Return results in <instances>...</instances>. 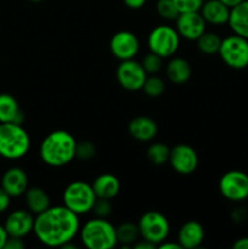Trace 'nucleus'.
I'll list each match as a JSON object with an SVG mask.
<instances>
[{"mask_svg":"<svg viewBox=\"0 0 248 249\" xmlns=\"http://www.w3.org/2000/svg\"><path fill=\"white\" fill-rule=\"evenodd\" d=\"M79 215L66 206L49 207L43 213L35 215L33 232L46 247L61 248L73 241L79 233Z\"/></svg>","mask_w":248,"mask_h":249,"instance_id":"nucleus-1","label":"nucleus"},{"mask_svg":"<svg viewBox=\"0 0 248 249\" xmlns=\"http://www.w3.org/2000/svg\"><path fill=\"white\" fill-rule=\"evenodd\" d=\"M77 140L66 130H53L43 139L39 147V156L44 164L61 168L70 164L75 158Z\"/></svg>","mask_w":248,"mask_h":249,"instance_id":"nucleus-2","label":"nucleus"},{"mask_svg":"<svg viewBox=\"0 0 248 249\" xmlns=\"http://www.w3.org/2000/svg\"><path fill=\"white\" fill-rule=\"evenodd\" d=\"M80 242L88 249H112L118 245L116 228L105 218L90 219L80 226Z\"/></svg>","mask_w":248,"mask_h":249,"instance_id":"nucleus-3","label":"nucleus"},{"mask_svg":"<svg viewBox=\"0 0 248 249\" xmlns=\"http://www.w3.org/2000/svg\"><path fill=\"white\" fill-rule=\"evenodd\" d=\"M31 138L22 124L0 123V156L5 160H19L28 153Z\"/></svg>","mask_w":248,"mask_h":249,"instance_id":"nucleus-4","label":"nucleus"},{"mask_svg":"<svg viewBox=\"0 0 248 249\" xmlns=\"http://www.w3.org/2000/svg\"><path fill=\"white\" fill-rule=\"evenodd\" d=\"M96 199L97 197L91 185L82 180L68 184L62 194L63 206H66L78 215L91 212Z\"/></svg>","mask_w":248,"mask_h":249,"instance_id":"nucleus-5","label":"nucleus"},{"mask_svg":"<svg viewBox=\"0 0 248 249\" xmlns=\"http://www.w3.org/2000/svg\"><path fill=\"white\" fill-rule=\"evenodd\" d=\"M138 228L141 238L153 243L156 247L168 240L170 232L169 220L158 211H148L143 213L139 219Z\"/></svg>","mask_w":248,"mask_h":249,"instance_id":"nucleus-6","label":"nucleus"},{"mask_svg":"<svg viewBox=\"0 0 248 249\" xmlns=\"http://www.w3.org/2000/svg\"><path fill=\"white\" fill-rule=\"evenodd\" d=\"M177 31L170 26L159 24L150 32L147 36V46L151 53L164 58H169L177 51L180 45Z\"/></svg>","mask_w":248,"mask_h":249,"instance_id":"nucleus-7","label":"nucleus"},{"mask_svg":"<svg viewBox=\"0 0 248 249\" xmlns=\"http://www.w3.org/2000/svg\"><path fill=\"white\" fill-rule=\"evenodd\" d=\"M219 56L228 67L243 70L248 67V39L232 34L221 39Z\"/></svg>","mask_w":248,"mask_h":249,"instance_id":"nucleus-8","label":"nucleus"},{"mask_svg":"<svg viewBox=\"0 0 248 249\" xmlns=\"http://www.w3.org/2000/svg\"><path fill=\"white\" fill-rule=\"evenodd\" d=\"M221 196L231 202H242L248 198V175L241 170H229L219 180Z\"/></svg>","mask_w":248,"mask_h":249,"instance_id":"nucleus-9","label":"nucleus"},{"mask_svg":"<svg viewBox=\"0 0 248 249\" xmlns=\"http://www.w3.org/2000/svg\"><path fill=\"white\" fill-rule=\"evenodd\" d=\"M147 75L141 62H138L134 58L121 61L116 71L117 82L128 91H139L142 89Z\"/></svg>","mask_w":248,"mask_h":249,"instance_id":"nucleus-10","label":"nucleus"},{"mask_svg":"<svg viewBox=\"0 0 248 249\" xmlns=\"http://www.w3.org/2000/svg\"><path fill=\"white\" fill-rule=\"evenodd\" d=\"M168 163L177 174L190 175L198 167V155L191 146L186 143H179L170 148Z\"/></svg>","mask_w":248,"mask_h":249,"instance_id":"nucleus-11","label":"nucleus"},{"mask_svg":"<svg viewBox=\"0 0 248 249\" xmlns=\"http://www.w3.org/2000/svg\"><path fill=\"white\" fill-rule=\"evenodd\" d=\"M140 43L133 32L119 31L112 36L109 40L111 53L119 61L133 60L139 53Z\"/></svg>","mask_w":248,"mask_h":249,"instance_id":"nucleus-12","label":"nucleus"},{"mask_svg":"<svg viewBox=\"0 0 248 249\" xmlns=\"http://www.w3.org/2000/svg\"><path fill=\"white\" fill-rule=\"evenodd\" d=\"M177 31L181 38L196 41L207 29V22L199 11L182 12L175 19Z\"/></svg>","mask_w":248,"mask_h":249,"instance_id":"nucleus-13","label":"nucleus"},{"mask_svg":"<svg viewBox=\"0 0 248 249\" xmlns=\"http://www.w3.org/2000/svg\"><path fill=\"white\" fill-rule=\"evenodd\" d=\"M34 216L28 209H15L4 221V228L7 236L24 238L33 232Z\"/></svg>","mask_w":248,"mask_h":249,"instance_id":"nucleus-14","label":"nucleus"},{"mask_svg":"<svg viewBox=\"0 0 248 249\" xmlns=\"http://www.w3.org/2000/svg\"><path fill=\"white\" fill-rule=\"evenodd\" d=\"M0 186L11 196V198L23 196L29 187V180L26 170L19 167L9 168L2 174Z\"/></svg>","mask_w":248,"mask_h":249,"instance_id":"nucleus-15","label":"nucleus"},{"mask_svg":"<svg viewBox=\"0 0 248 249\" xmlns=\"http://www.w3.org/2000/svg\"><path fill=\"white\" fill-rule=\"evenodd\" d=\"M129 135L140 142H148L156 138L158 133L157 123L147 116H138L128 124Z\"/></svg>","mask_w":248,"mask_h":249,"instance_id":"nucleus-16","label":"nucleus"},{"mask_svg":"<svg viewBox=\"0 0 248 249\" xmlns=\"http://www.w3.org/2000/svg\"><path fill=\"white\" fill-rule=\"evenodd\" d=\"M204 228L196 220H189L181 225L177 232V242L185 249H195L204 241Z\"/></svg>","mask_w":248,"mask_h":249,"instance_id":"nucleus-17","label":"nucleus"},{"mask_svg":"<svg viewBox=\"0 0 248 249\" xmlns=\"http://www.w3.org/2000/svg\"><path fill=\"white\" fill-rule=\"evenodd\" d=\"M230 10V7L226 6L220 0H204L199 12L207 23L221 26L229 22Z\"/></svg>","mask_w":248,"mask_h":249,"instance_id":"nucleus-18","label":"nucleus"},{"mask_svg":"<svg viewBox=\"0 0 248 249\" xmlns=\"http://www.w3.org/2000/svg\"><path fill=\"white\" fill-rule=\"evenodd\" d=\"M24 113L19 107L18 101L7 92L0 94V123L22 124Z\"/></svg>","mask_w":248,"mask_h":249,"instance_id":"nucleus-19","label":"nucleus"},{"mask_svg":"<svg viewBox=\"0 0 248 249\" xmlns=\"http://www.w3.org/2000/svg\"><path fill=\"white\" fill-rule=\"evenodd\" d=\"M92 190L97 198L113 199L121 191V182L116 175L111 173H104L99 175L91 184Z\"/></svg>","mask_w":248,"mask_h":249,"instance_id":"nucleus-20","label":"nucleus"},{"mask_svg":"<svg viewBox=\"0 0 248 249\" xmlns=\"http://www.w3.org/2000/svg\"><path fill=\"white\" fill-rule=\"evenodd\" d=\"M192 70L190 63L182 57H173L165 66V75L173 84L181 85L189 82Z\"/></svg>","mask_w":248,"mask_h":249,"instance_id":"nucleus-21","label":"nucleus"},{"mask_svg":"<svg viewBox=\"0 0 248 249\" xmlns=\"http://www.w3.org/2000/svg\"><path fill=\"white\" fill-rule=\"evenodd\" d=\"M228 24L233 34L248 39V0H243L236 6L231 7Z\"/></svg>","mask_w":248,"mask_h":249,"instance_id":"nucleus-22","label":"nucleus"},{"mask_svg":"<svg viewBox=\"0 0 248 249\" xmlns=\"http://www.w3.org/2000/svg\"><path fill=\"white\" fill-rule=\"evenodd\" d=\"M23 196L27 209L34 215L43 213L50 207V197L41 187H28Z\"/></svg>","mask_w":248,"mask_h":249,"instance_id":"nucleus-23","label":"nucleus"},{"mask_svg":"<svg viewBox=\"0 0 248 249\" xmlns=\"http://www.w3.org/2000/svg\"><path fill=\"white\" fill-rule=\"evenodd\" d=\"M117 241L121 245L122 249L133 248V245L141 238L138 224L134 223H122L116 228Z\"/></svg>","mask_w":248,"mask_h":249,"instance_id":"nucleus-24","label":"nucleus"},{"mask_svg":"<svg viewBox=\"0 0 248 249\" xmlns=\"http://www.w3.org/2000/svg\"><path fill=\"white\" fill-rule=\"evenodd\" d=\"M196 41L198 50L204 55H215L220 49L221 38L214 32L206 31Z\"/></svg>","mask_w":248,"mask_h":249,"instance_id":"nucleus-25","label":"nucleus"},{"mask_svg":"<svg viewBox=\"0 0 248 249\" xmlns=\"http://www.w3.org/2000/svg\"><path fill=\"white\" fill-rule=\"evenodd\" d=\"M146 156L153 165H163L169 162L170 148L163 142H153L148 146Z\"/></svg>","mask_w":248,"mask_h":249,"instance_id":"nucleus-26","label":"nucleus"},{"mask_svg":"<svg viewBox=\"0 0 248 249\" xmlns=\"http://www.w3.org/2000/svg\"><path fill=\"white\" fill-rule=\"evenodd\" d=\"M141 90H143L146 96L156 99V97H159L163 95V92H164L165 90V83L164 80L160 77H158V75H147V78H146L145 80V84H143L142 89Z\"/></svg>","mask_w":248,"mask_h":249,"instance_id":"nucleus-27","label":"nucleus"},{"mask_svg":"<svg viewBox=\"0 0 248 249\" xmlns=\"http://www.w3.org/2000/svg\"><path fill=\"white\" fill-rule=\"evenodd\" d=\"M156 10H157V14L167 21H175L180 15L179 10L173 0H157Z\"/></svg>","mask_w":248,"mask_h":249,"instance_id":"nucleus-28","label":"nucleus"},{"mask_svg":"<svg viewBox=\"0 0 248 249\" xmlns=\"http://www.w3.org/2000/svg\"><path fill=\"white\" fill-rule=\"evenodd\" d=\"M141 65H142L143 70L146 71V73H147L148 75L157 74V73H159L160 70L163 68V58L150 51V53L142 58Z\"/></svg>","mask_w":248,"mask_h":249,"instance_id":"nucleus-29","label":"nucleus"},{"mask_svg":"<svg viewBox=\"0 0 248 249\" xmlns=\"http://www.w3.org/2000/svg\"><path fill=\"white\" fill-rule=\"evenodd\" d=\"M96 146L92 141L90 140H83L78 142L77 147H75V158H79L82 160H90L95 157L96 155Z\"/></svg>","mask_w":248,"mask_h":249,"instance_id":"nucleus-30","label":"nucleus"},{"mask_svg":"<svg viewBox=\"0 0 248 249\" xmlns=\"http://www.w3.org/2000/svg\"><path fill=\"white\" fill-rule=\"evenodd\" d=\"M91 212L94 213V215L96 216V218L107 219L109 216V214L112 213L111 202H109V199L97 198L94 207H92Z\"/></svg>","mask_w":248,"mask_h":249,"instance_id":"nucleus-31","label":"nucleus"},{"mask_svg":"<svg viewBox=\"0 0 248 249\" xmlns=\"http://www.w3.org/2000/svg\"><path fill=\"white\" fill-rule=\"evenodd\" d=\"M180 14L199 11L204 0H173Z\"/></svg>","mask_w":248,"mask_h":249,"instance_id":"nucleus-32","label":"nucleus"},{"mask_svg":"<svg viewBox=\"0 0 248 249\" xmlns=\"http://www.w3.org/2000/svg\"><path fill=\"white\" fill-rule=\"evenodd\" d=\"M24 247H26V245L23 242V238L9 236L2 249H23Z\"/></svg>","mask_w":248,"mask_h":249,"instance_id":"nucleus-33","label":"nucleus"},{"mask_svg":"<svg viewBox=\"0 0 248 249\" xmlns=\"http://www.w3.org/2000/svg\"><path fill=\"white\" fill-rule=\"evenodd\" d=\"M10 203H11V196L0 186V214L9 209Z\"/></svg>","mask_w":248,"mask_h":249,"instance_id":"nucleus-34","label":"nucleus"},{"mask_svg":"<svg viewBox=\"0 0 248 249\" xmlns=\"http://www.w3.org/2000/svg\"><path fill=\"white\" fill-rule=\"evenodd\" d=\"M231 218L235 221L236 224L243 223L247 218V211L245 208H236L233 209V212L231 213Z\"/></svg>","mask_w":248,"mask_h":249,"instance_id":"nucleus-35","label":"nucleus"},{"mask_svg":"<svg viewBox=\"0 0 248 249\" xmlns=\"http://www.w3.org/2000/svg\"><path fill=\"white\" fill-rule=\"evenodd\" d=\"M123 2L125 4L126 7H129V9L139 10L142 6H145L147 0H123Z\"/></svg>","mask_w":248,"mask_h":249,"instance_id":"nucleus-36","label":"nucleus"},{"mask_svg":"<svg viewBox=\"0 0 248 249\" xmlns=\"http://www.w3.org/2000/svg\"><path fill=\"white\" fill-rule=\"evenodd\" d=\"M157 248L153 243L148 242L147 240H139L138 242H135L133 245V249H155Z\"/></svg>","mask_w":248,"mask_h":249,"instance_id":"nucleus-37","label":"nucleus"},{"mask_svg":"<svg viewBox=\"0 0 248 249\" xmlns=\"http://www.w3.org/2000/svg\"><path fill=\"white\" fill-rule=\"evenodd\" d=\"M157 248H159V249H182V247L180 246V243L177 242H177H170V241H168V240H165L164 242L160 243Z\"/></svg>","mask_w":248,"mask_h":249,"instance_id":"nucleus-38","label":"nucleus"},{"mask_svg":"<svg viewBox=\"0 0 248 249\" xmlns=\"http://www.w3.org/2000/svg\"><path fill=\"white\" fill-rule=\"evenodd\" d=\"M233 249H248V236L240 237L236 240V242L232 245Z\"/></svg>","mask_w":248,"mask_h":249,"instance_id":"nucleus-39","label":"nucleus"},{"mask_svg":"<svg viewBox=\"0 0 248 249\" xmlns=\"http://www.w3.org/2000/svg\"><path fill=\"white\" fill-rule=\"evenodd\" d=\"M7 233H6V230H5L4 228V224H0V249L4 248V245L5 242H6L7 240Z\"/></svg>","mask_w":248,"mask_h":249,"instance_id":"nucleus-40","label":"nucleus"},{"mask_svg":"<svg viewBox=\"0 0 248 249\" xmlns=\"http://www.w3.org/2000/svg\"><path fill=\"white\" fill-rule=\"evenodd\" d=\"M220 1H223L226 6H229L231 9V7L236 6V5H238L240 2H242L243 0H220Z\"/></svg>","mask_w":248,"mask_h":249,"instance_id":"nucleus-41","label":"nucleus"},{"mask_svg":"<svg viewBox=\"0 0 248 249\" xmlns=\"http://www.w3.org/2000/svg\"><path fill=\"white\" fill-rule=\"evenodd\" d=\"M61 248H62V249H78V246L73 245L72 241H70V242H67L66 245H63Z\"/></svg>","mask_w":248,"mask_h":249,"instance_id":"nucleus-42","label":"nucleus"},{"mask_svg":"<svg viewBox=\"0 0 248 249\" xmlns=\"http://www.w3.org/2000/svg\"><path fill=\"white\" fill-rule=\"evenodd\" d=\"M29 1H32V2H41V1H44V0H29Z\"/></svg>","mask_w":248,"mask_h":249,"instance_id":"nucleus-43","label":"nucleus"}]
</instances>
